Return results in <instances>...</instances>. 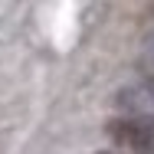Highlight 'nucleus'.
<instances>
[{
	"mask_svg": "<svg viewBox=\"0 0 154 154\" xmlns=\"http://www.w3.org/2000/svg\"><path fill=\"white\" fill-rule=\"evenodd\" d=\"M108 134L131 154H154V122L144 115H128L108 125Z\"/></svg>",
	"mask_w": 154,
	"mask_h": 154,
	"instance_id": "1",
	"label": "nucleus"
},
{
	"mask_svg": "<svg viewBox=\"0 0 154 154\" xmlns=\"http://www.w3.org/2000/svg\"><path fill=\"white\" fill-rule=\"evenodd\" d=\"M125 102H131L128 108H134V112H154V79H148L144 85H138L131 92H125Z\"/></svg>",
	"mask_w": 154,
	"mask_h": 154,
	"instance_id": "2",
	"label": "nucleus"
},
{
	"mask_svg": "<svg viewBox=\"0 0 154 154\" xmlns=\"http://www.w3.org/2000/svg\"><path fill=\"white\" fill-rule=\"evenodd\" d=\"M102 154H108V151H102Z\"/></svg>",
	"mask_w": 154,
	"mask_h": 154,
	"instance_id": "3",
	"label": "nucleus"
}]
</instances>
